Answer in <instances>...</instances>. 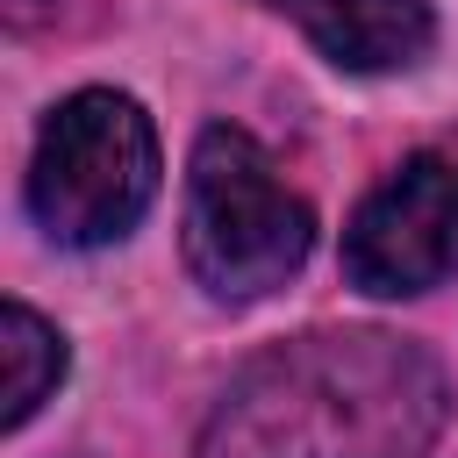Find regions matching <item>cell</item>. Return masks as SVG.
Masks as SVG:
<instances>
[{
	"label": "cell",
	"instance_id": "6da1fadb",
	"mask_svg": "<svg viewBox=\"0 0 458 458\" xmlns=\"http://www.w3.org/2000/svg\"><path fill=\"white\" fill-rule=\"evenodd\" d=\"M444 415V365L415 336L301 329L222 386L193 458H429Z\"/></svg>",
	"mask_w": 458,
	"mask_h": 458
},
{
	"label": "cell",
	"instance_id": "7a4b0ae2",
	"mask_svg": "<svg viewBox=\"0 0 458 458\" xmlns=\"http://www.w3.org/2000/svg\"><path fill=\"white\" fill-rule=\"evenodd\" d=\"M186 272L208 301L250 308L279 293L315 250V208L279 179L272 150L250 129H200L186 157V215H179Z\"/></svg>",
	"mask_w": 458,
	"mask_h": 458
},
{
	"label": "cell",
	"instance_id": "3957f363",
	"mask_svg": "<svg viewBox=\"0 0 458 458\" xmlns=\"http://www.w3.org/2000/svg\"><path fill=\"white\" fill-rule=\"evenodd\" d=\"M157 129L114 86L64 93L29 150V215L64 250L122 243L157 200Z\"/></svg>",
	"mask_w": 458,
	"mask_h": 458
},
{
	"label": "cell",
	"instance_id": "277c9868",
	"mask_svg": "<svg viewBox=\"0 0 458 458\" xmlns=\"http://www.w3.org/2000/svg\"><path fill=\"white\" fill-rule=\"evenodd\" d=\"M451 272H458V165L415 150L344 222V279L372 301H408L444 286Z\"/></svg>",
	"mask_w": 458,
	"mask_h": 458
},
{
	"label": "cell",
	"instance_id": "5b68a950",
	"mask_svg": "<svg viewBox=\"0 0 458 458\" xmlns=\"http://www.w3.org/2000/svg\"><path fill=\"white\" fill-rule=\"evenodd\" d=\"M286 14L336 72H358V79L408 72L437 43L429 0H286Z\"/></svg>",
	"mask_w": 458,
	"mask_h": 458
},
{
	"label": "cell",
	"instance_id": "8992f818",
	"mask_svg": "<svg viewBox=\"0 0 458 458\" xmlns=\"http://www.w3.org/2000/svg\"><path fill=\"white\" fill-rule=\"evenodd\" d=\"M57 379H64V336L36 308L7 301L0 308V429H21L57 394Z\"/></svg>",
	"mask_w": 458,
	"mask_h": 458
},
{
	"label": "cell",
	"instance_id": "52a82bcc",
	"mask_svg": "<svg viewBox=\"0 0 458 458\" xmlns=\"http://www.w3.org/2000/svg\"><path fill=\"white\" fill-rule=\"evenodd\" d=\"M258 7H272V14H286V0H258Z\"/></svg>",
	"mask_w": 458,
	"mask_h": 458
}]
</instances>
